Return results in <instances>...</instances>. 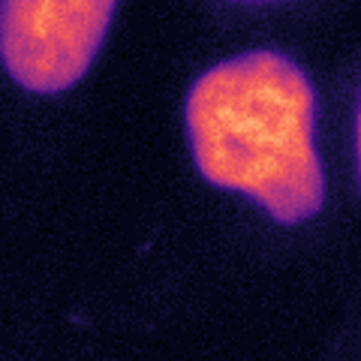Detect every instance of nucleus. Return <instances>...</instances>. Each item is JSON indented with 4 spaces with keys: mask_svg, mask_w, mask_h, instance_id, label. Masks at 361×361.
Returning a JSON list of instances; mask_svg holds the SVG:
<instances>
[{
    "mask_svg": "<svg viewBox=\"0 0 361 361\" xmlns=\"http://www.w3.org/2000/svg\"><path fill=\"white\" fill-rule=\"evenodd\" d=\"M184 123L208 184L247 196L280 226L322 211L316 90L292 58L256 49L220 61L190 85Z\"/></svg>",
    "mask_w": 361,
    "mask_h": 361,
    "instance_id": "nucleus-1",
    "label": "nucleus"
},
{
    "mask_svg": "<svg viewBox=\"0 0 361 361\" xmlns=\"http://www.w3.org/2000/svg\"><path fill=\"white\" fill-rule=\"evenodd\" d=\"M118 0H0V54L13 82L61 94L85 78Z\"/></svg>",
    "mask_w": 361,
    "mask_h": 361,
    "instance_id": "nucleus-2",
    "label": "nucleus"
},
{
    "mask_svg": "<svg viewBox=\"0 0 361 361\" xmlns=\"http://www.w3.org/2000/svg\"><path fill=\"white\" fill-rule=\"evenodd\" d=\"M355 163H358V180H361V99H358V115H355Z\"/></svg>",
    "mask_w": 361,
    "mask_h": 361,
    "instance_id": "nucleus-3",
    "label": "nucleus"
},
{
    "mask_svg": "<svg viewBox=\"0 0 361 361\" xmlns=\"http://www.w3.org/2000/svg\"><path fill=\"white\" fill-rule=\"evenodd\" d=\"M238 4H277V0H238Z\"/></svg>",
    "mask_w": 361,
    "mask_h": 361,
    "instance_id": "nucleus-4",
    "label": "nucleus"
}]
</instances>
